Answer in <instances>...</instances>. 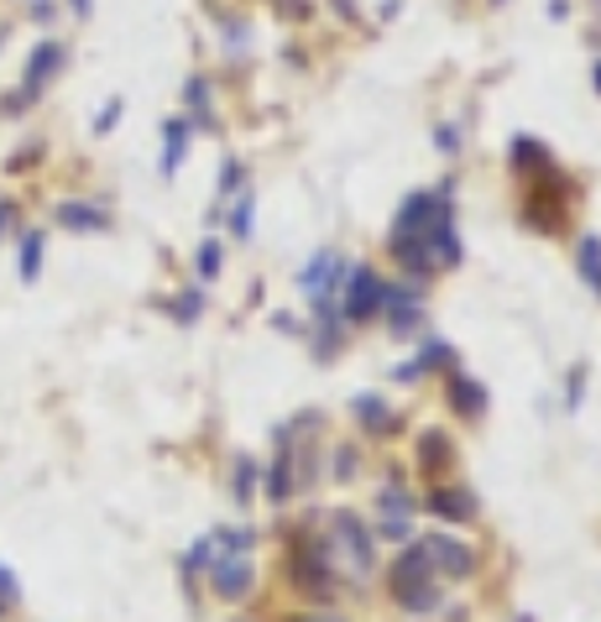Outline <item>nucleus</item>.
<instances>
[{
	"label": "nucleus",
	"instance_id": "6e6552de",
	"mask_svg": "<svg viewBox=\"0 0 601 622\" xmlns=\"http://www.w3.org/2000/svg\"><path fill=\"white\" fill-rule=\"evenodd\" d=\"M408 528H414V497H408L403 482L393 476V482L382 486V502H377V534H387V539H408Z\"/></svg>",
	"mask_w": 601,
	"mask_h": 622
},
{
	"label": "nucleus",
	"instance_id": "f03ea898",
	"mask_svg": "<svg viewBox=\"0 0 601 622\" xmlns=\"http://www.w3.org/2000/svg\"><path fill=\"white\" fill-rule=\"evenodd\" d=\"M393 597H398V607H408V612H434V607H440V586H434V570H429L419 544L403 549L398 560H393Z\"/></svg>",
	"mask_w": 601,
	"mask_h": 622
},
{
	"label": "nucleus",
	"instance_id": "9d476101",
	"mask_svg": "<svg viewBox=\"0 0 601 622\" xmlns=\"http://www.w3.org/2000/svg\"><path fill=\"white\" fill-rule=\"evenodd\" d=\"M341 278H345V272H341V257H335V251H320V257L303 267L299 288H303V293H309L314 303H330V293L341 288Z\"/></svg>",
	"mask_w": 601,
	"mask_h": 622
},
{
	"label": "nucleus",
	"instance_id": "f8f14e48",
	"mask_svg": "<svg viewBox=\"0 0 601 622\" xmlns=\"http://www.w3.org/2000/svg\"><path fill=\"white\" fill-rule=\"evenodd\" d=\"M58 225H68V230H79V236H100V230H110V215H105L100 204H79V200H68V204H58Z\"/></svg>",
	"mask_w": 601,
	"mask_h": 622
},
{
	"label": "nucleus",
	"instance_id": "0eeeda50",
	"mask_svg": "<svg viewBox=\"0 0 601 622\" xmlns=\"http://www.w3.org/2000/svg\"><path fill=\"white\" fill-rule=\"evenodd\" d=\"M423 560H429V570L434 576H450V581H471L476 576V549L461 539H450V534H429V539H419Z\"/></svg>",
	"mask_w": 601,
	"mask_h": 622
},
{
	"label": "nucleus",
	"instance_id": "c85d7f7f",
	"mask_svg": "<svg viewBox=\"0 0 601 622\" xmlns=\"http://www.w3.org/2000/svg\"><path fill=\"white\" fill-rule=\"evenodd\" d=\"M434 141H440L444 158H450V152H461V131H455V126H440V131H434Z\"/></svg>",
	"mask_w": 601,
	"mask_h": 622
},
{
	"label": "nucleus",
	"instance_id": "a878e982",
	"mask_svg": "<svg viewBox=\"0 0 601 622\" xmlns=\"http://www.w3.org/2000/svg\"><path fill=\"white\" fill-rule=\"evenodd\" d=\"M200 278H221V242H204L200 246Z\"/></svg>",
	"mask_w": 601,
	"mask_h": 622
},
{
	"label": "nucleus",
	"instance_id": "f704fd0d",
	"mask_svg": "<svg viewBox=\"0 0 601 622\" xmlns=\"http://www.w3.org/2000/svg\"><path fill=\"white\" fill-rule=\"evenodd\" d=\"M299 622H341V618H320V612H314V618H299Z\"/></svg>",
	"mask_w": 601,
	"mask_h": 622
},
{
	"label": "nucleus",
	"instance_id": "c756f323",
	"mask_svg": "<svg viewBox=\"0 0 601 622\" xmlns=\"http://www.w3.org/2000/svg\"><path fill=\"white\" fill-rule=\"evenodd\" d=\"M11 225H17V204H11V200H0V242L11 236Z\"/></svg>",
	"mask_w": 601,
	"mask_h": 622
},
{
	"label": "nucleus",
	"instance_id": "412c9836",
	"mask_svg": "<svg viewBox=\"0 0 601 622\" xmlns=\"http://www.w3.org/2000/svg\"><path fill=\"white\" fill-rule=\"evenodd\" d=\"M513 162H518V168H549V152H544V141H534V137H513Z\"/></svg>",
	"mask_w": 601,
	"mask_h": 622
},
{
	"label": "nucleus",
	"instance_id": "6ab92c4d",
	"mask_svg": "<svg viewBox=\"0 0 601 622\" xmlns=\"http://www.w3.org/2000/svg\"><path fill=\"white\" fill-rule=\"evenodd\" d=\"M183 152H189V121H168V152H162V173H179Z\"/></svg>",
	"mask_w": 601,
	"mask_h": 622
},
{
	"label": "nucleus",
	"instance_id": "20e7f679",
	"mask_svg": "<svg viewBox=\"0 0 601 622\" xmlns=\"http://www.w3.org/2000/svg\"><path fill=\"white\" fill-rule=\"evenodd\" d=\"M63 58H68V53H63V42H37V53L26 58V74H21V89L0 100V116H21V110H26V105H32L42 89H47V84L58 79Z\"/></svg>",
	"mask_w": 601,
	"mask_h": 622
},
{
	"label": "nucleus",
	"instance_id": "aec40b11",
	"mask_svg": "<svg viewBox=\"0 0 601 622\" xmlns=\"http://www.w3.org/2000/svg\"><path fill=\"white\" fill-rule=\"evenodd\" d=\"M42 272V230H26L21 236V282H37Z\"/></svg>",
	"mask_w": 601,
	"mask_h": 622
},
{
	"label": "nucleus",
	"instance_id": "72a5a7b5",
	"mask_svg": "<svg viewBox=\"0 0 601 622\" xmlns=\"http://www.w3.org/2000/svg\"><path fill=\"white\" fill-rule=\"evenodd\" d=\"M591 84H597V95H601V58H597V74H591Z\"/></svg>",
	"mask_w": 601,
	"mask_h": 622
},
{
	"label": "nucleus",
	"instance_id": "423d86ee",
	"mask_svg": "<svg viewBox=\"0 0 601 622\" xmlns=\"http://www.w3.org/2000/svg\"><path fill=\"white\" fill-rule=\"evenodd\" d=\"M288 576H293V586H299L303 597H314V602H330V597L341 591V576L330 570L320 544H299V549H293V565H288Z\"/></svg>",
	"mask_w": 601,
	"mask_h": 622
},
{
	"label": "nucleus",
	"instance_id": "bb28decb",
	"mask_svg": "<svg viewBox=\"0 0 601 622\" xmlns=\"http://www.w3.org/2000/svg\"><path fill=\"white\" fill-rule=\"evenodd\" d=\"M200 309H204V299L200 293H179V299H173V320H200Z\"/></svg>",
	"mask_w": 601,
	"mask_h": 622
},
{
	"label": "nucleus",
	"instance_id": "f257e3e1",
	"mask_svg": "<svg viewBox=\"0 0 601 622\" xmlns=\"http://www.w3.org/2000/svg\"><path fill=\"white\" fill-rule=\"evenodd\" d=\"M320 549H324V560H330V570L345 576V581H366V576L377 570V544L361 528L356 513H335Z\"/></svg>",
	"mask_w": 601,
	"mask_h": 622
},
{
	"label": "nucleus",
	"instance_id": "4be33fe9",
	"mask_svg": "<svg viewBox=\"0 0 601 622\" xmlns=\"http://www.w3.org/2000/svg\"><path fill=\"white\" fill-rule=\"evenodd\" d=\"M251 215H257V200H251V194L240 189V194H236V210H230V230H236V242H246V236H251Z\"/></svg>",
	"mask_w": 601,
	"mask_h": 622
},
{
	"label": "nucleus",
	"instance_id": "c9c22d12",
	"mask_svg": "<svg viewBox=\"0 0 601 622\" xmlns=\"http://www.w3.org/2000/svg\"><path fill=\"white\" fill-rule=\"evenodd\" d=\"M597 11H601V0H597Z\"/></svg>",
	"mask_w": 601,
	"mask_h": 622
},
{
	"label": "nucleus",
	"instance_id": "a211bd4d",
	"mask_svg": "<svg viewBox=\"0 0 601 622\" xmlns=\"http://www.w3.org/2000/svg\"><path fill=\"white\" fill-rule=\"evenodd\" d=\"M576 257H581V278L591 282V293H601V236H581Z\"/></svg>",
	"mask_w": 601,
	"mask_h": 622
},
{
	"label": "nucleus",
	"instance_id": "f3484780",
	"mask_svg": "<svg viewBox=\"0 0 601 622\" xmlns=\"http://www.w3.org/2000/svg\"><path fill=\"white\" fill-rule=\"evenodd\" d=\"M183 100H189V116H194L200 131L215 126V110H210V79H189V84H183Z\"/></svg>",
	"mask_w": 601,
	"mask_h": 622
},
{
	"label": "nucleus",
	"instance_id": "7c9ffc66",
	"mask_svg": "<svg viewBox=\"0 0 601 622\" xmlns=\"http://www.w3.org/2000/svg\"><path fill=\"white\" fill-rule=\"evenodd\" d=\"M116 121H120V100H110V105L100 110V121H95V131H110Z\"/></svg>",
	"mask_w": 601,
	"mask_h": 622
},
{
	"label": "nucleus",
	"instance_id": "473e14b6",
	"mask_svg": "<svg viewBox=\"0 0 601 622\" xmlns=\"http://www.w3.org/2000/svg\"><path fill=\"white\" fill-rule=\"evenodd\" d=\"M68 6H74V11H79V17H89V0H68Z\"/></svg>",
	"mask_w": 601,
	"mask_h": 622
},
{
	"label": "nucleus",
	"instance_id": "5701e85b",
	"mask_svg": "<svg viewBox=\"0 0 601 622\" xmlns=\"http://www.w3.org/2000/svg\"><path fill=\"white\" fill-rule=\"evenodd\" d=\"M240 183H246V168H240L236 158H225V168H221V200H236Z\"/></svg>",
	"mask_w": 601,
	"mask_h": 622
},
{
	"label": "nucleus",
	"instance_id": "4468645a",
	"mask_svg": "<svg viewBox=\"0 0 601 622\" xmlns=\"http://www.w3.org/2000/svg\"><path fill=\"white\" fill-rule=\"evenodd\" d=\"M450 403H455V414H465V419H481V414H486V387L455 372V377H450Z\"/></svg>",
	"mask_w": 601,
	"mask_h": 622
},
{
	"label": "nucleus",
	"instance_id": "393cba45",
	"mask_svg": "<svg viewBox=\"0 0 601 622\" xmlns=\"http://www.w3.org/2000/svg\"><path fill=\"white\" fill-rule=\"evenodd\" d=\"M251 482H257V465L246 461V455H240L236 461V482H230V492H236V502H246L251 497Z\"/></svg>",
	"mask_w": 601,
	"mask_h": 622
},
{
	"label": "nucleus",
	"instance_id": "2eb2a0df",
	"mask_svg": "<svg viewBox=\"0 0 601 622\" xmlns=\"http://www.w3.org/2000/svg\"><path fill=\"white\" fill-rule=\"evenodd\" d=\"M450 362H455V351H450L444 341H429V345L419 351V362L398 366V377H403V382H419L423 372H440V366H450Z\"/></svg>",
	"mask_w": 601,
	"mask_h": 622
},
{
	"label": "nucleus",
	"instance_id": "1a4fd4ad",
	"mask_svg": "<svg viewBox=\"0 0 601 622\" xmlns=\"http://www.w3.org/2000/svg\"><path fill=\"white\" fill-rule=\"evenodd\" d=\"M382 309H387V330L393 335H414L423 324V309H419V282L414 288H387V299H382Z\"/></svg>",
	"mask_w": 601,
	"mask_h": 622
},
{
	"label": "nucleus",
	"instance_id": "dca6fc26",
	"mask_svg": "<svg viewBox=\"0 0 601 622\" xmlns=\"http://www.w3.org/2000/svg\"><path fill=\"white\" fill-rule=\"evenodd\" d=\"M450 455H455V450H450V440H444L440 429H429V435H419V465L429 471V476H440L444 465H450Z\"/></svg>",
	"mask_w": 601,
	"mask_h": 622
},
{
	"label": "nucleus",
	"instance_id": "39448f33",
	"mask_svg": "<svg viewBox=\"0 0 601 622\" xmlns=\"http://www.w3.org/2000/svg\"><path fill=\"white\" fill-rule=\"evenodd\" d=\"M341 288H345V303H341V314L351 324H366V320H377L382 314V299H387V288H382V278L361 261V267H345V278H341Z\"/></svg>",
	"mask_w": 601,
	"mask_h": 622
},
{
	"label": "nucleus",
	"instance_id": "2f4dec72",
	"mask_svg": "<svg viewBox=\"0 0 601 622\" xmlns=\"http://www.w3.org/2000/svg\"><path fill=\"white\" fill-rule=\"evenodd\" d=\"M272 6H282L288 17H309V0H272Z\"/></svg>",
	"mask_w": 601,
	"mask_h": 622
},
{
	"label": "nucleus",
	"instance_id": "cd10ccee",
	"mask_svg": "<svg viewBox=\"0 0 601 622\" xmlns=\"http://www.w3.org/2000/svg\"><path fill=\"white\" fill-rule=\"evenodd\" d=\"M356 476V444H341V455H335V482H351Z\"/></svg>",
	"mask_w": 601,
	"mask_h": 622
},
{
	"label": "nucleus",
	"instance_id": "ddd939ff",
	"mask_svg": "<svg viewBox=\"0 0 601 622\" xmlns=\"http://www.w3.org/2000/svg\"><path fill=\"white\" fill-rule=\"evenodd\" d=\"M351 414H356V419L366 423L372 435H393V429H398V414H393V408H387L377 393H361V398L351 403Z\"/></svg>",
	"mask_w": 601,
	"mask_h": 622
},
{
	"label": "nucleus",
	"instance_id": "9b49d317",
	"mask_svg": "<svg viewBox=\"0 0 601 622\" xmlns=\"http://www.w3.org/2000/svg\"><path fill=\"white\" fill-rule=\"evenodd\" d=\"M429 507H434L444 523H476V492H471V486H434V492H429Z\"/></svg>",
	"mask_w": 601,
	"mask_h": 622
},
{
	"label": "nucleus",
	"instance_id": "7ed1b4c3",
	"mask_svg": "<svg viewBox=\"0 0 601 622\" xmlns=\"http://www.w3.org/2000/svg\"><path fill=\"white\" fill-rule=\"evenodd\" d=\"M215 539V534H210ZM210 586H215V597L221 602H240L251 586H257V565H251V549H230V544H215V555H210Z\"/></svg>",
	"mask_w": 601,
	"mask_h": 622
},
{
	"label": "nucleus",
	"instance_id": "b1692460",
	"mask_svg": "<svg viewBox=\"0 0 601 622\" xmlns=\"http://www.w3.org/2000/svg\"><path fill=\"white\" fill-rule=\"evenodd\" d=\"M17 602H21V586H17V576L0 565V618H6V612H17Z\"/></svg>",
	"mask_w": 601,
	"mask_h": 622
}]
</instances>
